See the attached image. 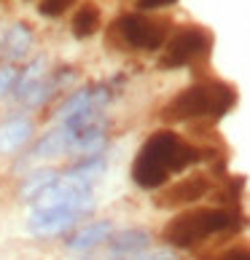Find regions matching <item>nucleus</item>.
Instances as JSON below:
<instances>
[{
    "label": "nucleus",
    "mask_w": 250,
    "mask_h": 260,
    "mask_svg": "<svg viewBox=\"0 0 250 260\" xmlns=\"http://www.w3.org/2000/svg\"><path fill=\"white\" fill-rule=\"evenodd\" d=\"M194 161H197V150L183 145L172 132H159L137 153L132 177L140 188H159L172 172L186 169Z\"/></svg>",
    "instance_id": "nucleus-1"
},
{
    "label": "nucleus",
    "mask_w": 250,
    "mask_h": 260,
    "mask_svg": "<svg viewBox=\"0 0 250 260\" xmlns=\"http://www.w3.org/2000/svg\"><path fill=\"white\" fill-rule=\"evenodd\" d=\"M234 102V91L224 83H210V86H191L183 94H178L175 100L167 105L164 118L167 121H188L197 115L213 113L224 115Z\"/></svg>",
    "instance_id": "nucleus-2"
},
{
    "label": "nucleus",
    "mask_w": 250,
    "mask_h": 260,
    "mask_svg": "<svg viewBox=\"0 0 250 260\" xmlns=\"http://www.w3.org/2000/svg\"><path fill=\"white\" fill-rule=\"evenodd\" d=\"M234 223V215H229L224 209H194L186 215L175 217L164 231L167 244L172 247H191L202 242V239L213 236L215 231H224Z\"/></svg>",
    "instance_id": "nucleus-3"
},
{
    "label": "nucleus",
    "mask_w": 250,
    "mask_h": 260,
    "mask_svg": "<svg viewBox=\"0 0 250 260\" xmlns=\"http://www.w3.org/2000/svg\"><path fill=\"white\" fill-rule=\"evenodd\" d=\"M124 43L140 51H156L167 43V24L143 14H124L116 22Z\"/></svg>",
    "instance_id": "nucleus-4"
},
{
    "label": "nucleus",
    "mask_w": 250,
    "mask_h": 260,
    "mask_svg": "<svg viewBox=\"0 0 250 260\" xmlns=\"http://www.w3.org/2000/svg\"><path fill=\"white\" fill-rule=\"evenodd\" d=\"M210 49V35L199 27H186L167 41V54L161 59V67H180L188 64Z\"/></svg>",
    "instance_id": "nucleus-5"
},
{
    "label": "nucleus",
    "mask_w": 250,
    "mask_h": 260,
    "mask_svg": "<svg viewBox=\"0 0 250 260\" xmlns=\"http://www.w3.org/2000/svg\"><path fill=\"white\" fill-rule=\"evenodd\" d=\"M84 215L67 209V207H54V209H33L30 217H27V231L38 239L46 236H60L65 231H70L78 223Z\"/></svg>",
    "instance_id": "nucleus-6"
},
{
    "label": "nucleus",
    "mask_w": 250,
    "mask_h": 260,
    "mask_svg": "<svg viewBox=\"0 0 250 260\" xmlns=\"http://www.w3.org/2000/svg\"><path fill=\"white\" fill-rule=\"evenodd\" d=\"M33 121L27 115H14L0 126V156H11V153L22 150L27 142L33 140Z\"/></svg>",
    "instance_id": "nucleus-7"
},
{
    "label": "nucleus",
    "mask_w": 250,
    "mask_h": 260,
    "mask_svg": "<svg viewBox=\"0 0 250 260\" xmlns=\"http://www.w3.org/2000/svg\"><path fill=\"white\" fill-rule=\"evenodd\" d=\"M105 145H108V134H105V123L102 118L81 126L73 132V142H70V153H81V156H102Z\"/></svg>",
    "instance_id": "nucleus-8"
},
{
    "label": "nucleus",
    "mask_w": 250,
    "mask_h": 260,
    "mask_svg": "<svg viewBox=\"0 0 250 260\" xmlns=\"http://www.w3.org/2000/svg\"><path fill=\"white\" fill-rule=\"evenodd\" d=\"M33 41H35L33 27L27 22H16L14 27H8V32L3 35V41H0V56H3L6 62L22 59V56L30 51Z\"/></svg>",
    "instance_id": "nucleus-9"
},
{
    "label": "nucleus",
    "mask_w": 250,
    "mask_h": 260,
    "mask_svg": "<svg viewBox=\"0 0 250 260\" xmlns=\"http://www.w3.org/2000/svg\"><path fill=\"white\" fill-rule=\"evenodd\" d=\"M151 242H153V239H151V234L146 228H124V231H119V234L110 236L108 247H110L113 255L132 257V255L143 252V249H148Z\"/></svg>",
    "instance_id": "nucleus-10"
},
{
    "label": "nucleus",
    "mask_w": 250,
    "mask_h": 260,
    "mask_svg": "<svg viewBox=\"0 0 250 260\" xmlns=\"http://www.w3.org/2000/svg\"><path fill=\"white\" fill-rule=\"evenodd\" d=\"M70 142H73V132L60 123V126L51 129L33 148L30 158H57V156H65V153H70Z\"/></svg>",
    "instance_id": "nucleus-11"
},
{
    "label": "nucleus",
    "mask_w": 250,
    "mask_h": 260,
    "mask_svg": "<svg viewBox=\"0 0 250 260\" xmlns=\"http://www.w3.org/2000/svg\"><path fill=\"white\" fill-rule=\"evenodd\" d=\"M110 231H113L110 220H94V223L84 225L78 234L67 242V249H70V252H86V249H94L100 242H105V239L110 236Z\"/></svg>",
    "instance_id": "nucleus-12"
},
{
    "label": "nucleus",
    "mask_w": 250,
    "mask_h": 260,
    "mask_svg": "<svg viewBox=\"0 0 250 260\" xmlns=\"http://www.w3.org/2000/svg\"><path fill=\"white\" fill-rule=\"evenodd\" d=\"M105 169H108V161H105L102 156H86V158H81L78 164H73V167L67 169L62 177H67V180H73V182H81V185H89V188H92V182L97 180Z\"/></svg>",
    "instance_id": "nucleus-13"
},
{
    "label": "nucleus",
    "mask_w": 250,
    "mask_h": 260,
    "mask_svg": "<svg viewBox=\"0 0 250 260\" xmlns=\"http://www.w3.org/2000/svg\"><path fill=\"white\" fill-rule=\"evenodd\" d=\"M73 35L75 38H92L94 32L100 30V8L94 6V3H86V6H81L78 11H75V16H73Z\"/></svg>",
    "instance_id": "nucleus-14"
},
{
    "label": "nucleus",
    "mask_w": 250,
    "mask_h": 260,
    "mask_svg": "<svg viewBox=\"0 0 250 260\" xmlns=\"http://www.w3.org/2000/svg\"><path fill=\"white\" fill-rule=\"evenodd\" d=\"M60 177V172L57 169H35V172H30V175L24 177V182H22V188H19V196H22L24 201H33L41 190H46L51 185V182Z\"/></svg>",
    "instance_id": "nucleus-15"
},
{
    "label": "nucleus",
    "mask_w": 250,
    "mask_h": 260,
    "mask_svg": "<svg viewBox=\"0 0 250 260\" xmlns=\"http://www.w3.org/2000/svg\"><path fill=\"white\" fill-rule=\"evenodd\" d=\"M43 70H46V56L41 54V56H35V59L24 67V73L22 75H16V83H14V94H16V100L22 102L24 100V94L33 89V86L38 83V81H43Z\"/></svg>",
    "instance_id": "nucleus-16"
},
{
    "label": "nucleus",
    "mask_w": 250,
    "mask_h": 260,
    "mask_svg": "<svg viewBox=\"0 0 250 260\" xmlns=\"http://www.w3.org/2000/svg\"><path fill=\"white\" fill-rule=\"evenodd\" d=\"M207 190V182L205 180H186L180 182L178 188H172L164 199H170V204H183V201H194Z\"/></svg>",
    "instance_id": "nucleus-17"
},
{
    "label": "nucleus",
    "mask_w": 250,
    "mask_h": 260,
    "mask_svg": "<svg viewBox=\"0 0 250 260\" xmlns=\"http://www.w3.org/2000/svg\"><path fill=\"white\" fill-rule=\"evenodd\" d=\"M73 3H75V0H41V6H38V14L54 19V16H62Z\"/></svg>",
    "instance_id": "nucleus-18"
},
{
    "label": "nucleus",
    "mask_w": 250,
    "mask_h": 260,
    "mask_svg": "<svg viewBox=\"0 0 250 260\" xmlns=\"http://www.w3.org/2000/svg\"><path fill=\"white\" fill-rule=\"evenodd\" d=\"M16 75H19V73H16V67H14V64H0V97L14 89Z\"/></svg>",
    "instance_id": "nucleus-19"
},
{
    "label": "nucleus",
    "mask_w": 250,
    "mask_h": 260,
    "mask_svg": "<svg viewBox=\"0 0 250 260\" xmlns=\"http://www.w3.org/2000/svg\"><path fill=\"white\" fill-rule=\"evenodd\" d=\"M132 260H175V252L172 249H143V252L132 255Z\"/></svg>",
    "instance_id": "nucleus-20"
},
{
    "label": "nucleus",
    "mask_w": 250,
    "mask_h": 260,
    "mask_svg": "<svg viewBox=\"0 0 250 260\" xmlns=\"http://www.w3.org/2000/svg\"><path fill=\"white\" fill-rule=\"evenodd\" d=\"M172 3H178V0H137V8L140 11H156V8H164Z\"/></svg>",
    "instance_id": "nucleus-21"
},
{
    "label": "nucleus",
    "mask_w": 250,
    "mask_h": 260,
    "mask_svg": "<svg viewBox=\"0 0 250 260\" xmlns=\"http://www.w3.org/2000/svg\"><path fill=\"white\" fill-rule=\"evenodd\" d=\"M0 41H3V24H0Z\"/></svg>",
    "instance_id": "nucleus-22"
}]
</instances>
